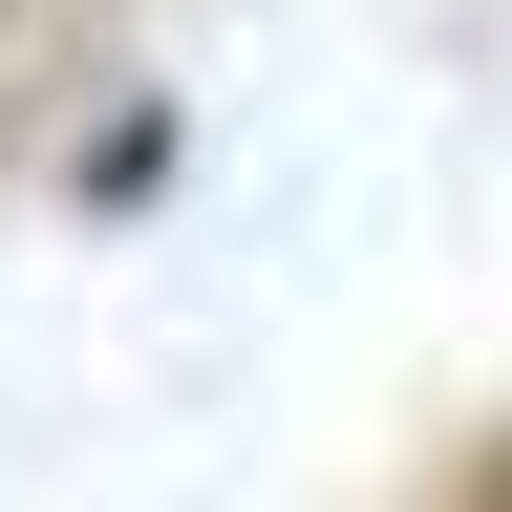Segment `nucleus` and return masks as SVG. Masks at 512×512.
Masks as SVG:
<instances>
[{"label": "nucleus", "instance_id": "1", "mask_svg": "<svg viewBox=\"0 0 512 512\" xmlns=\"http://www.w3.org/2000/svg\"><path fill=\"white\" fill-rule=\"evenodd\" d=\"M470 512H512V448H491V470H470Z\"/></svg>", "mask_w": 512, "mask_h": 512}]
</instances>
